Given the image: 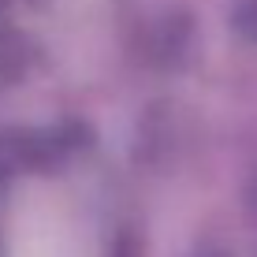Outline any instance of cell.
Here are the masks:
<instances>
[{
    "label": "cell",
    "mask_w": 257,
    "mask_h": 257,
    "mask_svg": "<svg viewBox=\"0 0 257 257\" xmlns=\"http://www.w3.org/2000/svg\"><path fill=\"white\" fill-rule=\"evenodd\" d=\"M12 257H86L78 224L52 198L23 201L12 224Z\"/></svg>",
    "instance_id": "cell-1"
}]
</instances>
